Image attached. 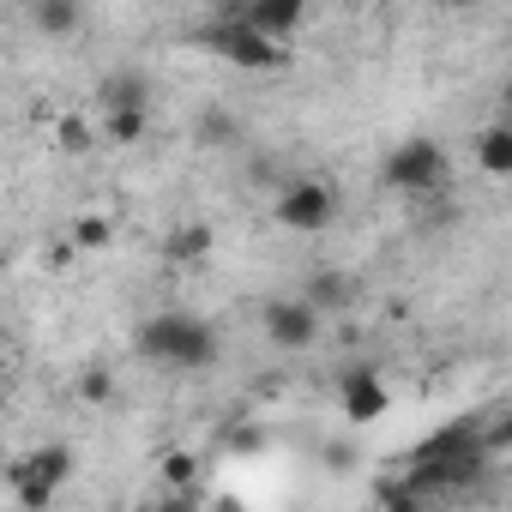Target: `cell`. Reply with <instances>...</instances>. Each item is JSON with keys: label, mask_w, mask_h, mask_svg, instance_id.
Instances as JSON below:
<instances>
[{"label": "cell", "mask_w": 512, "mask_h": 512, "mask_svg": "<svg viewBox=\"0 0 512 512\" xmlns=\"http://www.w3.org/2000/svg\"><path fill=\"white\" fill-rule=\"evenodd\" d=\"M133 350H139L145 362H157V368L205 374V368L223 356V338H217V326H211V320H199V314H187V308H163V314L139 320Z\"/></svg>", "instance_id": "6da1fadb"}, {"label": "cell", "mask_w": 512, "mask_h": 512, "mask_svg": "<svg viewBox=\"0 0 512 512\" xmlns=\"http://www.w3.org/2000/svg\"><path fill=\"white\" fill-rule=\"evenodd\" d=\"M380 181H386L392 193H410V199H422V193H440V187L452 181V157H446V145H440V139H428V133H410V139H398V145L386 151V163H380Z\"/></svg>", "instance_id": "7a4b0ae2"}, {"label": "cell", "mask_w": 512, "mask_h": 512, "mask_svg": "<svg viewBox=\"0 0 512 512\" xmlns=\"http://www.w3.org/2000/svg\"><path fill=\"white\" fill-rule=\"evenodd\" d=\"M199 43H205L217 61L241 67V73H284V67H290V43L253 31L247 19H217V25L199 31Z\"/></svg>", "instance_id": "3957f363"}, {"label": "cell", "mask_w": 512, "mask_h": 512, "mask_svg": "<svg viewBox=\"0 0 512 512\" xmlns=\"http://www.w3.org/2000/svg\"><path fill=\"white\" fill-rule=\"evenodd\" d=\"M338 187L326 181V175H296V181H284L278 187V199H272V223L278 229H290V235H326L332 223H338Z\"/></svg>", "instance_id": "277c9868"}, {"label": "cell", "mask_w": 512, "mask_h": 512, "mask_svg": "<svg viewBox=\"0 0 512 512\" xmlns=\"http://www.w3.org/2000/svg\"><path fill=\"white\" fill-rule=\"evenodd\" d=\"M73 470H79V458H73V446H61V440H49V446H31V452H19L13 458V494L25 500V506H55L61 500V488L73 482Z\"/></svg>", "instance_id": "5b68a950"}, {"label": "cell", "mask_w": 512, "mask_h": 512, "mask_svg": "<svg viewBox=\"0 0 512 512\" xmlns=\"http://www.w3.org/2000/svg\"><path fill=\"white\" fill-rule=\"evenodd\" d=\"M260 326H266V338H272L278 350L302 356V350H314V344H320L326 314H320L308 296H272V302L260 308Z\"/></svg>", "instance_id": "8992f818"}, {"label": "cell", "mask_w": 512, "mask_h": 512, "mask_svg": "<svg viewBox=\"0 0 512 512\" xmlns=\"http://www.w3.org/2000/svg\"><path fill=\"white\" fill-rule=\"evenodd\" d=\"M338 410H344L350 422H380V416L392 410L386 374H380L374 362H350V368L338 374Z\"/></svg>", "instance_id": "52a82bcc"}, {"label": "cell", "mask_w": 512, "mask_h": 512, "mask_svg": "<svg viewBox=\"0 0 512 512\" xmlns=\"http://www.w3.org/2000/svg\"><path fill=\"white\" fill-rule=\"evenodd\" d=\"M241 19H247L253 31H266V37L290 43V37L302 31V19H308V0H247Z\"/></svg>", "instance_id": "ba28073f"}, {"label": "cell", "mask_w": 512, "mask_h": 512, "mask_svg": "<svg viewBox=\"0 0 512 512\" xmlns=\"http://www.w3.org/2000/svg\"><path fill=\"white\" fill-rule=\"evenodd\" d=\"M79 25H85L79 0H31V31H43L49 43H67Z\"/></svg>", "instance_id": "9c48e42d"}, {"label": "cell", "mask_w": 512, "mask_h": 512, "mask_svg": "<svg viewBox=\"0 0 512 512\" xmlns=\"http://www.w3.org/2000/svg\"><path fill=\"white\" fill-rule=\"evenodd\" d=\"M476 169H482L488 181H506V175H512V127H506V121H488V127L476 133Z\"/></svg>", "instance_id": "30bf717a"}, {"label": "cell", "mask_w": 512, "mask_h": 512, "mask_svg": "<svg viewBox=\"0 0 512 512\" xmlns=\"http://www.w3.org/2000/svg\"><path fill=\"white\" fill-rule=\"evenodd\" d=\"M211 241H217V235H211V223H181V229L163 241V253H169L175 266H199L205 253H211Z\"/></svg>", "instance_id": "8fae6325"}, {"label": "cell", "mask_w": 512, "mask_h": 512, "mask_svg": "<svg viewBox=\"0 0 512 512\" xmlns=\"http://www.w3.org/2000/svg\"><path fill=\"white\" fill-rule=\"evenodd\" d=\"M103 109H151V79L145 73H115L103 85Z\"/></svg>", "instance_id": "7c38bea8"}, {"label": "cell", "mask_w": 512, "mask_h": 512, "mask_svg": "<svg viewBox=\"0 0 512 512\" xmlns=\"http://www.w3.org/2000/svg\"><path fill=\"white\" fill-rule=\"evenodd\" d=\"M151 133V109H103V139L109 145H139Z\"/></svg>", "instance_id": "4fadbf2b"}, {"label": "cell", "mask_w": 512, "mask_h": 512, "mask_svg": "<svg viewBox=\"0 0 512 512\" xmlns=\"http://www.w3.org/2000/svg\"><path fill=\"white\" fill-rule=\"evenodd\" d=\"M109 241H115V223H109L103 211H79V217H73V247H79V253H103Z\"/></svg>", "instance_id": "5bb4252c"}, {"label": "cell", "mask_w": 512, "mask_h": 512, "mask_svg": "<svg viewBox=\"0 0 512 512\" xmlns=\"http://www.w3.org/2000/svg\"><path fill=\"white\" fill-rule=\"evenodd\" d=\"M163 482H169L175 500H199V494H193V482H199V458H193V452H163Z\"/></svg>", "instance_id": "9a60e30c"}, {"label": "cell", "mask_w": 512, "mask_h": 512, "mask_svg": "<svg viewBox=\"0 0 512 512\" xmlns=\"http://www.w3.org/2000/svg\"><path fill=\"white\" fill-rule=\"evenodd\" d=\"M302 296H308V302H314V308H320V314H338V308H344V302H350V284H344V278H338V272H314V278H308V290H302Z\"/></svg>", "instance_id": "2e32d148"}, {"label": "cell", "mask_w": 512, "mask_h": 512, "mask_svg": "<svg viewBox=\"0 0 512 512\" xmlns=\"http://www.w3.org/2000/svg\"><path fill=\"white\" fill-rule=\"evenodd\" d=\"M55 145H61L67 157H85V151L97 145V127H91L85 115H61V121H55Z\"/></svg>", "instance_id": "e0dca14e"}, {"label": "cell", "mask_w": 512, "mask_h": 512, "mask_svg": "<svg viewBox=\"0 0 512 512\" xmlns=\"http://www.w3.org/2000/svg\"><path fill=\"white\" fill-rule=\"evenodd\" d=\"M374 500H380V506H392V512H422V506H428V500H422V488H410V476L380 482V488H374Z\"/></svg>", "instance_id": "ac0fdd59"}, {"label": "cell", "mask_w": 512, "mask_h": 512, "mask_svg": "<svg viewBox=\"0 0 512 512\" xmlns=\"http://www.w3.org/2000/svg\"><path fill=\"white\" fill-rule=\"evenodd\" d=\"M266 446H272V434H266L260 422H241V428L223 440V452H235V458H253V452H266Z\"/></svg>", "instance_id": "d6986e66"}, {"label": "cell", "mask_w": 512, "mask_h": 512, "mask_svg": "<svg viewBox=\"0 0 512 512\" xmlns=\"http://www.w3.org/2000/svg\"><path fill=\"white\" fill-rule=\"evenodd\" d=\"M199 139H205V145H229V139H235V115H229V109H205V115H199Z\"/></svg>", "instance_id": "ffe728a7"}, {"label": "cell", "mask_w": 512, "mask_h": 512, "mask_svg": "<svg viewBox=\"0 0 512 512\" xmlns=\"http://www.w3.org/2000/svg\"><path fill=\"white\" fill-rule=\"evenodd\" d=\"M109 392H115V374L109 368H85L79 374V404H103Z\"/></svg>", "instance_id": "44dd1931"}, {"label": "cell", "mask_w": 512, "mask_h": 512, "mask_svg": "<svg viewBox=\"0 0 512 512\" xmlns=\"http://www.w3.org/2000/svg\"><path fill=\"white\" fill-rule=\"evenodd\" d=\"M350 464H356V452H350L344 440H332V446H326V470H350Z\"/></svg>", "instance_id": "7402d4cb"}, {"label": "cell", "mask_w": 512, "mask_h": 512, "mask_svg": "<svg viewBox=\"0 0 512 512\" xmlns=\"http://www.w3.org/2000/svg\"><path fill=\"white\" fill-rule=\"evenodd\" d=\"M446 7H452V13H470V7H482V0H446Z\"/></svg>", "instance_id": "603a6c76"}, {"label": "cell", "mask_w": 512, "mask_h": 512, "mask_svg": "<svg viewBox=\"0 0 512 512\" xmlns=\"http://www.w3.org/2000/svg\"><path fill=\"white\" fill-rule=\"evenodd\" d=\"M0 368H7V332H0Z\"/></svg>", "instance_id": "cb8c5ba5"}]
</instances>
